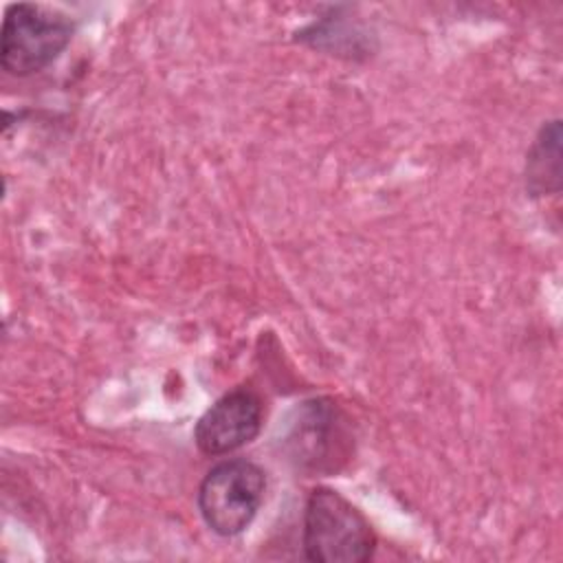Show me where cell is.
Here are the masks:
<instances>
[{
  "instance_id": "cell-1",
  "label": "cell",
  "mask_w": 563,
  "mask_h": 563,
  "mask_svg": "<svg viewBox=\"0 0 563 563\" xmlns=\"http://www.w3.org/2000/svg\"><path fill=\"white\" fill-rule=\"evenodd\" d=\"M301 545L308 561L365 563L374 556L376 534L352 501L319 486L306 499Z\"/></svg>"
},
{
  "instance_id": "cell-2",
  "label": "cell",
  "mask_w": 563,
  "mask_h": 563,
  "mask_svg": "<svg viewBox=\"0 0 563 563\" xmlns=\"http://www.w3.org/2000/svg\"><path fill=\"white\" fill-rule=\"evenodd\" d=\"M73 33V20L57 9L31 2L11 4L0 33V64L13 77L35 75L62 55Z\"/></svg>"
},
{
  "instance_id": "cell-3",
  "label": "cell",
  "mask_w": 563,
  "mask_h": 563,
  "mask_svg": "<svg viewBox=\"0 0 563 563\" xmlns=\"http://www.w3.org/2000/svg\"><path fill=\"white\" fill-rule=\"evenodd\" d=\"M266 473L251 460L235 457L211 466L198 486V510L218 537L242 534L264 501Z\"/></svg>"
},
{
  "instance_id": "cell-4",
  "label": "cell",
  "mask_w": 563,
  "mask_h": 563,
  "mask_svg": "<svg viewBox=\"0 0 563 563\" xmlns=\"http://www.w3.org/2000/svg\"><path fill=\"white\" fill-rule=\"evenodd\" d=\"M350 435L341 411L325 398L301 402L295 411L284 449L288 460L306 473H323L345 460Z\"/></svg>"
},
{
  "instance_id": "cell-5",
  "label": "cell",
  "mask_w": 563,
  "mask_h": 563,
  "mask_svg": "<svg viewBox=\"0 0 563 563\" xmlns=\"http://www.w3.org/2000/svg\"><path fill=\"white\" fill-rule=\"evenodd\" d=\"M262 398L249 387H235L198 418L194 442L202 455L220 457L253 442L262 431Z\"/></svg>"
},
{
  "instance_id": "cell-6",
  "label": "cell",
  "mask_w": 563,
  "mask_h": 563,
  "mask_svg": "<svg viewBox=\"0 0 563 563\" xmlns=\"http://www.w3.org/2000/svg\"><path fill=\"white\" fill-rule=\"evenodd\" d=\"M561 189V121H548L534 136L526 156V191L532 198Z\"/></svg>"
}]
</instances>
